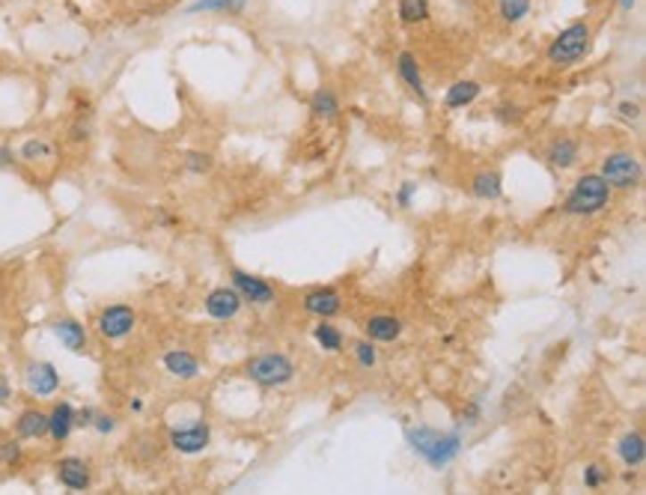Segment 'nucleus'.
<instances>
[{
  "label": "nucleus",
  "instance_id": "nucleus-38",
  "mask_svg": "<svg viewBox=\"0 0 646 495\" xmlns=\"http://www.w3.org/2000/svg\"><path fill=\"white\" fill-rule=\"evenodd\" d=\"M15 162H19V155L10 147H0V167H12Z\"/></svg>",
  "mask_w": 646,
  "mask_h": 495
},
{
  "label": "nucleus",
  "instance_id": "nucleus-1",
  "mask_svg": "<svg viewBox=\"0 0 646 495\" xmlns=\"http://www.w3.org/2000/svg\"><path fill=\"white\" fill-rule=\"evenodd\" d=\"M411 450L420 459H427L432 468H444L459 457L462 450V436L459 432H441L435 427H409L405 430Z\"/></svg>",
  "mask_w": 646,
  "mask_h": 495
},
{
  "label": "nucleus",
  "instance_id": "nucleus-29",
  "mask_svg": "<svg viewBox=\"0 0 646 495\" xmlns=\"http://www.w3.org/2000/svg\"><path fill=\"white\" fill-rule=\"evenodd\" d=\"M352 352H355L358 365L364 367V370L378 365V352H376V347H373V340H358L355 347H352Z\"/></svg>",
  "mask_w": 646,
  "mask_h": 495
},
{
  "label": "nucleus",
  "instance_id": "nucleus-3",
  "mask_svg": "<svg viewBox=\"0 0 646 495\" xmlns=\"http://www.w3.org/2000/svg\"><path fill=\"white\" fill-rule=\"evenodd\" d=\"M592 46V30L587 21H575L566 30H560L551 46H548V60L557 66H572L578 60L587 57V51Z\"/></svg>",
  "mask_w": 646,
  "mask_h": 495
},
{
  "label": "nucleus",
  "instance_id": "nucleus-7",
  "mask_svg": "<svg viewBox=\"0 0 646 495\" xmlns=\"http://www.w3.org/2000/svg\"><path fill=\"white\" fill-rule=\"evenodd\" d=\"M229 278H233V287L238 289V296H242V302L247 305H256V307H265L271 305L277 293H274V287L269 281L251 275V272H242V269H233L229 272Z\"/></svg>",
  "mask_w": 646,
  "mask_h": 495
},
{
  "label": "nucleus",
  "instance_id": "nucleus-37",
  "mask_svg": "<svg viewBox=\"0 0 646 495\" xmlns=\"http://www.w3.org/2000/svg\"><path fill=\"white\" fill-rule=\"evenodd\" d=\"M10 400H12V385H10V379L0 373V406H6Z\"/></svg>",
  "mask_w": 646,
  "mask_h": 495
},
{
  "label": "nucleus",
  "instance_id": "nucleus-31",
  "mask_svg": "<svg viewBox=\"0 0 646 495\" xmlns=\"http://www.w3.org/2000/svg\"><path fill=\"white\" fill-rule=\"evenodd\" d=\"M185 167H188L191 173H209L211 171V155L209 153H188L185 155Z\"/></svg>",
  "mask_w": 646,
  "mask_h": 495
},
{
  "label": "nucleus",
  "instance_id": "nucleus-17",
  "mask_svg": "<svg viewBox=\"0 0 646 495\" xmlns=\"http://www.w3.org/2000/svg\"><path fill=\"white\" fill-rule=\"evenodd\" d=\"M545 158L551 162V167H557V171H569V167L578 164L581 147H578V140H572V138H557V140H551V147H548Z\"/></svg>",
  "mask_w": 646,
  "mask_h": 495
},
{
  "label": "nucleus",
  "instance_id": "nucleus-40",
  "mask_svg": "<svg viewBox=\"0 0 646 495\" xmlns=\"http://www.w3.org/2000/svg\"><path fill=\"white\" fill-rule=\"evenodd\" d=\"M619 4H623V10H632V6H634V0H619Z\"/></svg>",
  "mask_w": 646,
  "mask_h": 495
},
{
  "label": "nucleus",
  "instance_id": "nucleus-10",
  "mask_svg": "<svg viewBox=\"0 0 646 495\" xmlns=\"http://www.w3.org/2000/svg\"><path fill=\"white\" fill-rule=\"evenodd\" d=\"M24 385L30 394L37 397H51L60 391V373L51 361H30L24 370Z\"/></svg>",
  "mask_w": 646,
  "mask_h": 495
},
{
  "label": "nucleus",
  "instance_id": "nucleus-14",
  "mask_svg": "<svg viewBox=\"0 0 646 495\" xmlns=\"http://www.w3.org/2000/svg\"><path fill=\"white\" fill-rule=\"evenodd\" d=\"M364 331H367V340L393 343L402 334V320H400V316H391V314H376V316H369V320H367Z\"/></svg>",
  "mask_w": 646,
  "mask_h": 495
},
{
  "label": "nucleus",
  "instance_id": "nucleus-2",
  "mask_svg": "<svg viewBox=\"0 0 646 495\" xmlns=\"http://www.w3.org/2000/svg\"><path fill=\"white\" fill-rule=\"evenodd\" d=\"M610 185L601 180L599 173H584L578 182L572 185V191L566 194L563 209L569 215H596L610 203Z\"/></svg>",
  "mask_w": 646,
  "mask_h": 495
},
{
  "label": "nucleus",
  "instance_id": "nucleus-33",
  "mask_svg": "<svg viewBox=\"0 0 646 495\" xmlns=\"http://www.w3.org/2000/svg\"><path fill=\"white\" fill-rule=\"evenodd\" d=\"M414 191H418V182H402V189L396 191V206H400V209H409V206H411Z\"/></svg>",
  "mask_w": 646,
  "mask_h": 495
},
{
  "label": "nucleus",
  "instance_id": "nucleus-16",
  "mask_svg": "<svg viewBox=\"0 0 646 495\" xmlns=\"http://www.w3.org/2000/svg\"><path fill=\"white\" fill-rule=\"evenodd\" d=\"M75 430V406L72 403H57L48 412V436L54 441H66Z\"/></svg>",
  "mask_w": 646,
  "mask_h": 495
},
{
  "label": "nucleus",
  "instance_id": "nucleus-22",
  "mask_svg": "<svg viewBox=\"0 0 646 495\" xmlns=\"http://www.w3.org/2000/svg\"><path fill=\"white\" fill-rule=\"evenodd\" d=\"M480 90L483 87L476 84V81H456L453 87H450L447 90V96H444V105L450 111H459V108H468V105H474L476 99H480Z\"/></svg>",
  "mask_w": 646,
  "mask_h": 495
},
{
  "label": "nucleus",
  "instance_id": "nucleus-23",
  "mask_svg": "<svg viewBox=\"0 0 646 495\" xmlns=\"http://www.w3.org/2000/svg\"><path fill=\"white\" fill-rule=\"evenodd\" d=\"M247 6V0H194L188 4V15L197 13H227V15H242Z\"/></svg>",
  "mask_w": 646,
  "mask_h": 495
},
{
  "label": "nucleus",
  "instance_id": "nucleus-18",
  "mask_svg": "<svg viewBox=\"0 0 646 495\" xmlns=\"http://www.w3.org/2000/svg\"><path fill=\"white\" fill-rule=\"evenodd\" d=\"M396 69H400V78L405 81V87L418 96L420 102L429 99L427 87H423V75H420V66H418V57L411 55V51H402L400 57H396Z\"/></svg>",
  "mask_w": 646,
  "mask_h": 495
},
{
  "label": "nucleus",
  "instance_id": "nucleus-28",
  "mask_svg": "<svg viewBox=\"0 0 646 495\" xmlns=\"http://www.w3.org/2000/svg\"><path fill=\"white\" fill-rule=\"evenodd\" d=\"M498 13L503 21L518 24L530 13V0H498Z\"/></svg>",
  "mask_w": 646,
  "mask_h": 495
},
{
  "label": "nucleus",
  "instance_id": "nucleus-12",
  "mask_svg": "<svg viewBox=\"0 0 646 495\" xmlns=\"http://www.w3.org/2000/svg\"><path fill=\"white\" fill-rule=\"evenodd\" d=\"M304 311L319 320H331L343 311V296L334 287H316L304 296Z\"/></svg>",
  "mask_w": 646,
  "mask_h": 495
},
{
  "label": "nucleus",
  "instance_id": "nucleus-21",
  "mask_svg": "<svg viewBox=\"0 0 646 495\" xmlns=\"http://www.w3.org/2000/svg\"><path fill=\"white\" fill-rule=\"evenodd\" d=\"M471 194L476 200H501L503 197V180L498 171H480L471 180Z\"/></svg>",
  "mask_w": 646,
  "mask_h": 495
},
{
  "label": "nucleus",
  "instance_id": "nucleus-6",
  "mask_svg": "<svg viewBox=\"0 0 646 495\" xmlns=\"http://www.w3.org/2000/svg\"><path fill=\"white\" fill-rule=\"evenodd\" d=\"M135 325H137V316H135V311H131L128 305L104 307V311L99 314V320H95V329H99V334L104 340L128 338V334L135 331Z\"/></svg>",
  "mask_w": 646,
  "mask_h": 495
},
{
  "label": "nucleus",
  "instance_id": "nucleus-34",
  "mask_svg": "<svg viewBox=\"0 0 646 495\" xmlns=\"http://www.w3.org/2000/svg\"><path fill=\"white\" fill-rule=\"evenodd\" d=\"M93 427L102 432V436H108V432L117 430V418L113 415H104V412H95V421H93Z\"/></svg>",
  "mask_w": 646,
  "mask_h": 495
},
{
  "label": "nucleus",
  "instance_id": "nucleus-20",
  "mask_svg": "<svg viewBox=\"0 0 646 495\" xmlns=\"http://www.w3.org/2000/svg\"><path fill=\"white\" fill-rule=\"evenodd\" d=\"M617 454L619 459L628 466V468H641L643 466V459H646V441L641 432H625L623 439H619V445H617Z\"/></svg>",
  "mask_w": 646,
  "mask_h": 495
},
{
  "label": "nucleus",
  "instance_id": "nucleus-5",
  "mask_svg": "<svg viewBox=\"0 0 646 495\" xmlns=\"http://www.w3.org/2000/svg\"><path fill=\"white\" fill-rule=\"evenodd\" d=\"M599 176L610 189H634L643 176V167L634 153H610L605 162H601Z\"/></svg>",
  "mask_w": 646,
  "mask_h": 495
},
{
  "label": "nucleus",
  "instance_id": "nucleus-11",
  "mask_svg": "<svg viewBox=\"0 0 646 495\" xmlns=\"http://www.w3.org/2000/svg\"><path fill=\"white\" fill-rule=\"evenodd\" d=\"M57 481H60V486H66V490H72V492L90 490L93 474H90V466H87V459H81V457H63V459L57 463Z\"/></svg>",
  "mask_w": 646,
  "mask_h": 495
},
{
  "label": "nucleus",
  "instance_id": "nucleus-36",
  "mask_svg": "<svg viewBox=\"0 0 646 495\" xmlns=\"http://www.w3.org/2000/svg\"><path fill=\"white\" fill-rule=\"evenodd\" d=\"M619 113H623L625 120H637V117H641V105H634V102H619Z\"/></svg>",
  "mask_w": 646,
  "mask_h": 495
},
{
  "label": "nucleus",
  "instance_id": "nucleus-15",
  "mask_svg": "<svg viewBox=\"0 0 646 495\" xmlns=\"http://www.w3.org/2000/svg\"><path fill=\"white\" fill-rule=\"evenodd\" d=\"M15 436H19L21 441L46 439V436H48V412H42V409H24L19 418H15Z\"/></svg>",
  "mask_w": 646,
  "mask_h": 495
},
{
  "label": "nucleus",
  "instance_id": "nucleus-9",
  "mask_svg": "<svg viewBox=\"0 0 646 495\" xmlns=\"http://www.w3.org/2000/svg\"><path fill=\"white\" fill-rule=\"evenodd\" d=\"M242 305L244 302H242V296H238L236 287H215L206 296V302H203L206 314L211 316V320H218V323L236 320L238 311H242Z\"/></svg>",
  "mask_w": 646,
  "mask_h": 495
},
{
  "label": "nucleus",
  "instance_id": "nucleus-27",
  "mask_svg": "<svg viewBox=\"0 0 646 495\" xmlns=\"http://www.w3.org/2000/svg\"><path fill=\"white\" fill-rule=\"evenodd\" d=\"M429 19V0H400V21L420 24Z\"/></svg>",
  "mask_w": 646,
  "mask_h": 495
},
{
  "label": "nucleus",
  "instance_id": "nucleus-19",
  "mask_svg": "<svg viewBox=\"0 0 646 495\" xmlns=\"http://www.w3.org/2000/svg\"><path fill=\"white\" fill-rule=\"evenodd\" d=\"M51 331H54V338L63 343L69 352H84L87 349V331L84 325L72 320V316H66V320H57L51 325Z\"/></svg>",
  "mask_w": 646,
  "mask_h": 495
},
{
  "label": "nucleus",
  "instance_id": "nucleus-25",
  "mask_svg": "<svg viewBox=\"0 0 646 495\" xmlns=\"http://www.w3.org/2000/svg\"><path fill=\"white\" fill-rule=\"evenodd\" d=\"M313 338H316L319 347L328 349V352L343 349V331L337 329V325H331L328 320H319V325L313 329Z\"/></svg>",
  "mask_w": 646,
  "mask_h": 495
},
{
  "label": "nucleus",
  "instance_id": "nucleus-26",
  "mask_svg": "<svg viewBox=\"0 0 646 495\" xmlns=\"http://www.w3.org/2000/svg\"><path fill=\"white\" fill-rule=\"evenodd\" d=\"M19 158H21V162H46V158H54V147H51L48 140H42V138H30V140H24V144H21Z\"/></svg>",
  "mask_w": 646,
  "mask_h": 495
},
{
  "label": "nucleus",
  "instance_id": "nucleus-39",
  "mask_svg": "<svg viewBox=\"0 0 646 495\" xmlns=\"http://www.w3.org/2000/svg\"><path fill=\"white\" fill-rule=\"evenodd\" d=\"M131 412H144V400H137L135 397V400H131Z\"/></svg>",
  "mask_w": 646,
  "mask_h": 495
},
{
  "label": "nucleus",
  "instance_id": "nucleus-32",
  "mask_svg": "<svg viewBox=\"0 0 646 495\" xmlns=\"http://www.w3.org/2000/svg\"><path fill=\"white\" fill-rule=\"evenodd\" d=\"M601 483H608V468H601V466H587L584 468V486H590V490H599Z\"/></svg>",
  "mask_w": 646,
  "mask_h": 495
},
{
  "label": "nucleus",
  "instance_id": "nucleus-8",
  "mask_svg": "<svg viewBox=\"0 0 646 495\" xmlns=\"http://www.w3.org/2000/svg\"><path fill=\"white\" fill-rule=\"evenodd\" d=\"M209 441H211V430H209V424H188V427H176L170 432V445L173 450H179V454L185 457H194V454H203V450L209 448Z\"/></svg>",
  "mask_w": 646,
  "mask_h": 495
},
{
  "label": "nucleus",
  "instance_id": "nucleus-4",
  "mask_svg": "<svg viewBox=\"0 0 646 495\" xmlns=\"http://www.w3.org/2000/svg\"><path fill=\"white\" fill-rule=\"evenodd\" d=\"M247 376L262 388H280L295 379V365L283 352H265L247 361Z\"/></svg>",
  "mask_w": 646,
  "mask_h": 495
},
{
  "label": "nucleus",
  "instance_id": "nucleus-35",
  "mask_svg": "<svg viewBox=\"0 0 646 495\" xmlns=\"http://www.w3.org/2000/svg\"><path fill=\"white\" fill-rule=\"evenodd\" d=\"M93 421H95V409H93V406L75 409V427H93Z\"/></svg>",
  "mask_w": 646,
  "mask_h": 495
},
{
  "label": "nucleus",
  "instance_id": "nucleus-30",
  "mask_svg": "<svg viewBox=\"0 0 646 495\" xmlns=\"http://www.w3.org/2000/svg\"><path fill=\"white\" fill-rule=\"evenodd\" d=\"M0 463L4 466L21 463V439H4L0 441Z\"/></svg>",
  "mask_w": 646,
  "mask_h": 495
},
{
  "label": "nucleus",
  "instance_id": "nucleus-24",
  "mask_svg": "<svg viewBox=\"0 0 646 495\" xmlns=\"http://www.w3.org/2000/svg\"><path fill=\"white\" fill-rule=\"evenodd\" d=\"M310 111H313L319 120H334L340 113V102L328 87H322V90H316L313 99H310Z\"/></svg>",
  "mask_w": 646,
  "mask_h": 495
},
{
  "label": "nucleus",
  "instance_id": "nucleus-13",
  "mask_svg": "<svg viewBox=\"0 0 646 495\" xmlns=\"http://www.w3.org/2000/svg\"><path fill=\"white\" fill-rule=\"evenodd\" d=\"M164 370L173 379H182V382H191V379L200 376V358L191 356L188 349H167L162 358Z\"/></svg>",
  "mask_w": 646,
  "mask_h": 495
}]
</instances>
